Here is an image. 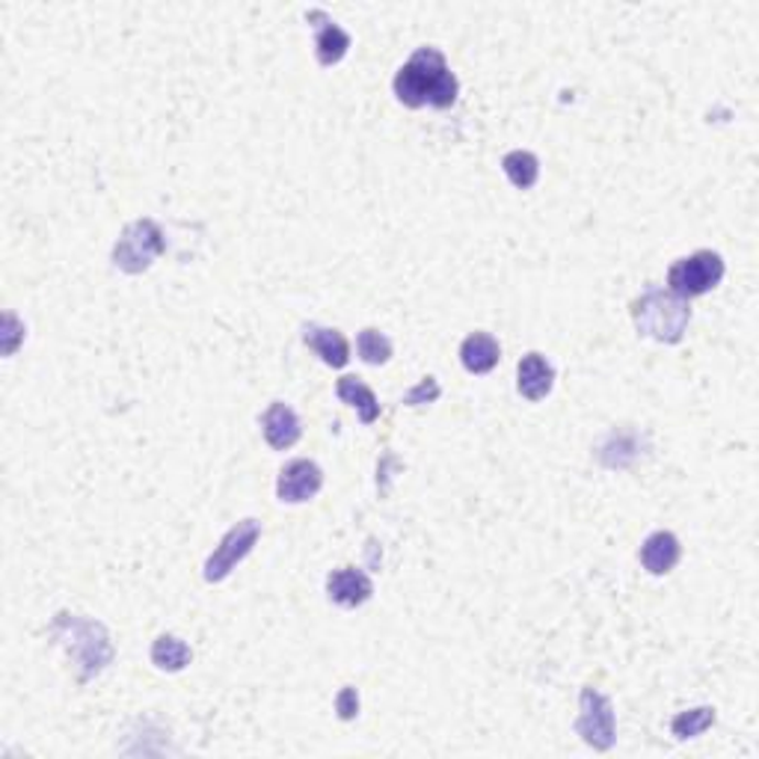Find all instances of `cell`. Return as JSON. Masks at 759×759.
Returning <instances> with one entry per match:
<instances>
[{
    "label": "cell",
    "mask_w": 759,
    "mask_h": 759,
    "mask_svg": "<svg viewBox=\"0 0 759 759\" xmlns=\"http://www.w3.org/2000/svg\"><path fill=\"white\" fill-rule=\"evenodd\" d=\"M392 89L404 108H451L460 96L458 75L448 66L446 54L439 48H416L413 57L398 68V75L392 80Z\"/></svg>",
    "instance_id": "obj_1"
},
{
    "label": "cell",
    "mask_w": 759,
    "mask_h": 759,
    "mask_svg": "<svg viewBox=\"0 0 759 759\" xmlns=\"http://www.w3.org/2000/svg\"><path fill=\"white\" fill-rule=\"evenodd\" d=\"M51 635L57 638V644L66 647V652L72 656V662L78 664L80 682L92 680L98 673L105 671L113 659V644H110V635L98 620H89V617H80V614H57L54 617V626H51Z\"/></svg>",
    "instance_id": "obj_2"
},
{
    "label": "cell",
    "mask_w": 759,
    "mask_h": 759,
    "mask_svg": "<svg viewBox=\"0 0 759 759\" xmlns=\"http://www.w3.org/2000/svg\"><path fill=\"white\" fill-rule=\"evenodd\" d=\"M632 321L635 330L647 339L676 344L689 330L692 306L685 297L673 294L671 288H647L641 297L632 300Z\"/></svg>",
    "instance_id": "obj_3"
},
{
    "label": "cell",
    "mask_w": 759,
    "mask_h": 759,
    "mask_svg": "<svg viewBox=\"0 0 759 759\" xmlns=\"http://www.w3.org/2000/svg\"><path fill=\"white\" fill-rule=\"evenodd\" d=\"M166 253V238L161 232V226L155 220H134L131 226H125V232L119 234L117 246H113V264H117L122 273H146L155 258Z\"/></svg>",
    "instance_id": "obj_4"
},
{
    "label": "cell",
    "mask_w": 759,
    "mask_h": 759,
    "mask_svg": "<svg viewBox=\"0 0 759 759\" xmlns=\"http://www.w3.org/2000/svg\"><path fill=\"white\" fill-rule=\"evenodd\" d=\"M724 273H727V267H724V258L718 253L697 250L689 258H680V262L671 264L668 288L685 297V300H692V297H701V294H710L712 288H718Z\"/></svg>",
    "instance_id": "obj_5"
},
{
    "label": "cell",
    "mask_w": 759,
    "mask_h": 759,
    "mask_svg": "<svg viewBox=\"0 0 759 759\" xmlns=\"http://www.w3.org/2000/svg\"><path fill=\"white\" fill-rule=\"evenodd\" d=\"M575 733L582 736L584 745H591L594 750H612L614 741H617V718H614L612 701L591 685L579 694Z\"/></svg>",
    "instance_id": "obj_6"
},
{
    "label": "cell",
    "mask_w": 759,
    "mask_h": 759,
    "mask_svg": "<svg viewBox=\"0 0 759 759\" xmlns=\"http://www.w3.org/2000/svg\"><path fill=\"white\" fill-rule=\"evenodd\" d=\"M258 537H262V526H258L255 519H244V522L229 528L223 535V540H220L215 552H211V558L205 561V582H223L226 575L232 573L234 566L241 564V561L253 552Z\"/></svg>",
    "instance_id": "obj_7"
},
{
    "label": "cell",
    "mask_w": 759,
    "mask_h": 759,
    "mask_svg": "<svg viewBox=\"0 0 759 759\" xmlns=\"http://www.w3.org/2000/svg\"><path fill=\"white\" fill-rule=\"evenodd\" d=\"M323 469L315 460H292L276 477V496L285 505H302L321 493Z\"/></svg>",
    "instance_id": "obj_8"
},
{
    "label": "cell",
    "mask_w": 759,
    "mask_h": 759,
    "mask_svg": "<svg viewBox=\"0 0 759 759\" xmlns=\"http://www.w3.org/2000/svg\"><path fill=\"white\" fill-rule=\"evenodd\" d=\"M306 21L318 33L315 36V57H318L321 66H336V63L348 57V51H351V33L348 30L339 28L323 10H309Z\"/></svg>",
    "instance_id": "obj_9"
},
{
    "label": "cell",
    "mask_w": 759,
    "mask_h": 759,
    "mask_svg": "<svg viewBox=\"0 0 759 759\" xmlns=\"http://www.w3.org/2000/svg\"><path fill=\"white\" fill-rule=\"evenodd\" d=\"M327 596L341 608H356L374 596V582L360 566H339L327 575Z\"/></svg>",
    "instance_id": "obj_10"
},
{
    "label": "cell",
    "mask_w": 759,
    "mask_h": 759,
    "mask_svg": "<svg viewBox=\"0 0 759 759\" xmlns=\"http://www.w3.org/2000/svg\"><path fill=\"white\" fill-rule=\"evenodd\" d=\"M556 386V365L543 353H526L516 365V389L526 400H543Z\"/></svg>",
    "instance_id": "obj_11"
},
{
    "label": "cell",
    "mask_w": 759,
    "mask_h": 759,
    "mask_svg": "<svg viewBox=\"0 0 759 759\" xmlns=\"http://www.w3.org/2000/svg\"><path fill=\"white\" fill-rule=\"evenodd\" d=\"M262 430L267 446L276 448V451L297 446L302 437L300 416L288 404H283V400H273L271 407H267V413L262 416Z\"/></svg>",
    "instance_id": "obj_12"
},
{
    "label": "cell",
    "mask_w": 759,
    "mask_h": 759,
    "mask_svg": "<svg viewBox=\"0 0 759 759\" xmlns=\"http://www.w3.org/2000/svg\"><path fill=\"white\" fill-rule=\"evenodd\" d=\"M682 546L671 531H652L641 546V564L650 575H668L680 564Z\"/></svg>",
    "instance_id": "obj_13"
},
{
    "label": "cell",
    "mask_w": 759,
    "mask_h": 759,
    "mask_svg": "<svg viewBox=\"0 0 759 759\" xmlns=\"http://www.w3.org/2000/svg\"><path fill=\"white\" fill-rule=\"evenodd\" d=\"M302 341L321 356L330 369H344L351 362V344L332 327H318V323H306L302 327Z\"/></svg>",
    "instance_id": "obj_14"
},
{
    "label": "cell",
    "mask_w": 759,
    "mask_h": 759,
    "mask_svg": "<svg viewBox=\"0 0 759 759\" xmlns=\"http://www.w3.org/2000/svg\"><path fill=\"white\" fill-rule=\"evenodd\" d=\"M502 360V348L490 332H472L460 344V362L469 374H490Z\"/></svg>",
    "instance_id": "obj_15"
},
{
    "label": "cell",
    "mask_w": 759,
    "mask_h": 759,
    "mask_svg": "<svg viewBox=\"0 0 759 759\" xmlns=\"http://www.w3.org/2000/svg\"><path fill=\"white\" fill-rule=\"evenodd\" d=\"M336 395H339L348 407H353L360 413V419L365 425H374L380 419V400L377 395L356 377H341L339 386H336Z\"/></svg>",
    "instance_id": "obj_16"
},
{
    "label": "cell",
    "mask_w": 759,
    "mask_h": 759,
    "mask_svg": "<svg viewBox=\"0 0 759 759\" xmlns=\"http://www.w3.org/2000/svg\"><path fill=\"white\" fill-rule=\"evenodd\" d=\"M190 662H194V650L182 638H176V635H161L152 644V664H155L157 671L178 673L185 671Z\"/></svg>",
    "instance_id": "obj_17"
},
{
    "label": "cell",
    "mask_w": 759,
    "mask_h": 759,
    "mask_svg": "<svg viewBox=\"0 0 759 759\" xmlns=\"http://www.w3.org/2000/svg\"><path fill=\"white\" fill-rule=\"evenodd\" d=\"M502 169L505 176L510 178V185L519 187V190H531L540 178V161L537 155L526 152V148H514L502 157Z\"/></svg>",
    "instance_id": "obj_18"
},
{
    "label": "cell",
    "mask_w": 759,
    "mask_h": 759,
    "mask_svg": "<svg viewBox=\"0 0 759 759\" xmlns=\"http://www.w3.org/2000/svg\"><path fill=\"white\" fill-rule=\"evenodd\" d=\"M715 718H718V715H715L712 706L685 710L671 721V733L676 736V739H694V736H701V733L710 730L712 724H715Z\"/></svg>",
    "instance_id": "obj_19"
},
{
    "label": "cell",
    "mask_w": 759,
    "mask_h": 759,
    "mask_svg": "<svg viewBox=\"0 0 759 759\" xmlns=\"http://www.w3.org/2000/svg\"><path fill=\"white\" fill-rule=\"evenodd\" d=\"M356 351H360V360L365 365H386L392 360V341L389 336H383L380 330H362L360 339H356Z\"/></svg>",
    "instance_id": "obj_20"
},
{
    "label": "cell",
    "mask_w": 759,
    "mask_h": 759,
    "mask_svg": "<svg viewBox=\"0 0 759 759\" xmlns=\"http://www.w3.org/2000/svg\"><path fill=\"white\" fill-rule=\"evenodd\" d=\"M439 395H442V389H439L437 377H425L416 389H409L407 395H404L400 404H407V407H421V404H433Z\"/></svg>",
    "instance_id": "obj_21"
},
{
    "label": "cell",
    "mask_w": 759,
    "mask_h": 759,
    "mask_svg": "<svg viewBox=\"0 0 759 759\" xmlns=\"http://www.w3.org/2000/svg\"><path fill=\"white\" fill-rule=\"evenodd\" d=\"M21 339H24V323H21L12 312H7L3 315V353L12 356V353L19 351Z\"/></svg>",
    "instance_id": "obj_22"
},
{
    "label": "cell",
    "mask_w": 759,
    "mask_h": 759,
    "mask_svg": "<svg viewBox=\"0 0 759 759\" xmlns=\"http://www.w3.org/2000/svg\"><path fill=\"white\" fill-rule=\"evenodd\" d=\"M336 712H339L341 721H353L360 715V694L351 685H344L336 697Z\"/></svg>",
    "instance_id": "obj_23"
}]
</instances>
